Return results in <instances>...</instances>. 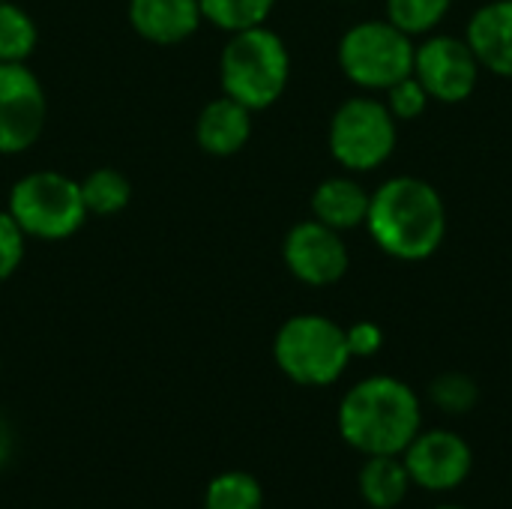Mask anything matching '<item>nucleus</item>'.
Returning a JSON list of instances; mask_svg holds the SVG:
<instances>
[{"mask_svg":"<svg viewBox=\"0 0 512 509\" xmlns=\"http://www.w3.org/2000/svg\"><path fill=\"white\" fill-rule=\"evenodd\" d=\"M9 456H12V429H9V423L0 417V468L9 462Z\"/></svg>","mask_w":512,"mask_h":509,"instance_id":"obj_26","label":"nucleus"},{"mask_svg":"<svg viewBox=\"0 0 512 509\" xmlns=\"http://www.w3.org/2000/svg\"><path fill=\"white\" fill-rule=\"evenodd\" d=\"M291 81V51L285 39L267 24L228 33L219 54L222 93L249 111L273 108Z\"/></svg>","mask_w":512,"mask_h":509,"instance_id":"obj_3","label":"nucleus"},{"mask_svg":"<svg viewBox=\"0 0 512 509\" xmlns=\"http://www.w3.org/2000/svg\"><path fill=\"white\" fill-rule=\"evenodd\" d=\"M24 255H27V234L9 216V210H0V282L18 273Z\"/></svg>","mask_w":512,"mask_h":509,"instance_id":"obj_24","label":"nucleus"},{"mask_svg":"<svg viewBox=\"0 0 512 509\" xmlns=\"http://www.w3.org/2000/svg\"><path fill=\"white\" fill-rule=\"evenodd\" d=\"M399 144V120L372 93L348 96L327 123V150L348 174H369L390 162Z\"/></svg>","mask_w":512,"mask_h":509,"instance_id":"obj_6","label":"nucleus"},{"mask_svg":"<svg viewBox=\"0 0 512 509\" xmlns=\"http://www.w3.org/2000/svg\"><path fill=\"white\" fill-rule=\"evenodd\" d=\"M198 3L207 24H213L222 33H237L267 24L279 0H198Z\"/></svg>","mask_w":512,"mask_h":509,"instance_id":"obj_20","label":"nucleus"},{"mask_svg":"<svg viewBox=\"0 0 512 509\" xmlns=\"http://www.w3.org/2000/svg\"><path fill=\"white\" fill-rule=\"evenodd\" d=\"M282 261L297 282L309 288H327L345 279L351 252L342 240V231H333L318 219H303L288 228L282 240Z\"/></svg>","mask_w":512,"mask_h":509,"instance_id":"obj_10","label":"nucleus"},{"mask_svg":"<svg viewBox=\"0 0 512 509\" xmlns=\"http://www.w3.org/2000/svg\"><path fill=\"white\" fill-rule=\"evenodd\" d=\"M360 498L372 509H396L411 492V477L402 456H366L357 477Z\"/></svg>","mask_w":512,"mask_h":509,"instance_id":"obj_16","label":"nucleus"},{"mask_svg":"<svg viewBox=\"0 0 512 509\" xmlns=\"http://www.w3.org/2000/svg\"><path fill=\"white\" fill-rule=\"evenodd\" d=\"M273 360L279 372L300 387H330L348 372L354 357L342 324L318 312H303L291 315L276 330Z\"/></svg>","mask_w":512,"mask_h":509,"instance_id":"obj_4","label":"nucleus"},{"mask_svg":"<svg viewBox=\"0 0 512 509\" xmlns=\"http://www.w3.org/2000/svg\"><path fill=\"white\" fill-rule=\"evenodd\" d=\"M480 60L465 36L429 33L414 48V78L423 84L432 102L459 105L474 96L480 84Z\"/></svg>","mask_w":512,"mask_h":509,"instance_id":"obj_8","label":"nucleus"},{"mask_svg":"<svg viewBox=\"0 0 512 509\" xmlns=\"http://www.w3.org/2000/svg\"><path fill=\"white\" fill-rule=\"evenodd\" d=\"M348 336V351L351 357H375L384 345V333L372 321H357L345 330Z\"/></svg>","mask_w":512,"mask_h":509,"instance_id":"obj_25","label":"nucleus"},{"mask_svg":"<svg viewBox=\"0 0 512 509\" xmlns=\"http://www.w3.org/2000/svg\"><path fill=\"white\" fill-rule=\"evenodd\" d=\"M480 66L498 78H512V0H489L477 6L465 27Z\"/></svg>","mask_w":512,"mask_h":509,"instance_id":"obj_13","label":"nucleus"},{"mask_svg":"<svg viewBox=\"0 0 512 509\" xmlns=\"http://www.w3.org/2000/svg\"><path fill=\"white\" fill-rule=\"evenodd\" d=\"M48 96L27 63H0V156H21L42 138Z\"/></svg>","mask_w":512,"mask_h":509,"instance_id":"obj_9","label":"nucleus"},{"mask_svg":"<svg viewBox=\"0 0 512 509\" xmlns=\"http://www.w3.org/2000/svg\"><path fill=\"white\" fill-rule=\"evenodd\" d=\"M126 18L135 36L165 48L183 45L204 24L198 0H129Z\"/></svg>","mask_w":512,"mask_h":509,"instance_id":"obj_12","label":"nucleus"},{"mask_svg":"<svg viewBox=\"0 0 512 509\" xmlns=\"http://www.w3.org/2000/svg\"><path fill=\"white\" fill-rule=\"evenodd\" d=\"M435 509H465V507H459V504H444V507H435Z\"/></svg>","mask_w":512,"mask_h":509,"instance_id":"obj_27","label":"nucleus"},{"mask_svg":"<svg viewBox=\"0 0 512 509\" xmlns=\"http://www.w3.org/2000/svg\"><path fill=\"white\" fill-rule=\"evenodd\" d=\"M384 102H387V108L393 111V117H396L399 123H408V120L423 117L432 99H429V93L423 90V84H420L414 75H408V78H402L399 84H393L390 90H384Z\"/></svg>","mask_w":512,"mask_h":509,"instance_id":"obj_23","label":"nucleus"},{"mask_svg":"<svg viewBox=\"0 0 512 509\" xmlns=\"http://www.w3.org/2000/svg\"><path fill=\"white\" fill-rule=\"evenodd\" d=\"M429 399L438 411H444L450 417H462L477 408L480 390H477L474 378H468L462 372H447L429 384Z\"/></svg>","mask_w":512,"mask_h":509,"instance_id":"obj_22","label":"nucleus"},{"mask_svg":"<svg viewBox=\"0 0 512 509\" xmlns=\"http://www.w3.org/2000/svg\"><path fill=\"white\" fill-rule=\"evenodd\" d=\"M336 426L342 441L363 456H402L423 429V405L405 381L372 375L342 396Z\"/></svg>","mask_w":512,"mask_h":509,"instance_id":"obj_2","label":"nucleus"},{"mask_svg":"<svg viewBox=\"0 0 512 509\" xmlns=\"http://www.w3.org/2000/svg\"><path fill=\"white\" fill-rule=\"evenodd\" d=\"M414 48L417 42L387 18H366L342 33L336 60L351 84L369 93H384L414 75Z\"/></svg>","mask_w":512,"mask_h":509,"instance_id":"obj_7","label":"nucleus"},{"mask_svg":"<svg viewBox=\"0 0 512 509\" xmlns=\"http://www.w3.org/2000/svg\"><path fill=\"white\" fill-rule=\"evenodd\" d=\"M252 114L225 93L210 99L195 117V144L213 159L237 156L252 138Z\"/></svg>","mask_w":512,"mask_h":509,"instance_id":"obj_14","label":"nucleus"},{"mask_svg":"<svg viewBox=\"0 0 512 509\" xmlns=\"http://www.w3.org/2000/svg\"><path fill=\"white\" fill-rule=\"evenodd\" d=\"M39 45L33 15L15 0H0V63H27Z\"/></svg>","mask_w":512,"mask_h":509,"instance_id":"obj_18","label":"nucleus"},{"mask_svg":"<svg viewBox=\"0 0 512 509\" xmlns=\"http://www.w3.org/2000/svg\"><path fill=\"white\" fill-rule=\"evenodd\" d=\"M363 228L384 255L405 264L426 261L447 237L444 195L423 177L396 174L372 192Z\"/></svg>","mask_w":512,"mask_h":509,"instance_id":"obj_1","label":"nucleus"},{"mask_svg":"<svg viewBox=\"0 0 512 509\" xmlns=\"http://www.w3.org/2000/svg\"><path fill=\"white\" fill-rule=\"evenodd\" d=\"M78 183H81V198H84L87 216L108 219V216L123 213L132 201V183L120 168H111V165L93 168Z\"/></svg>","mask_w":512,"mask_h":509,"instance_id":"obj_17","label":"nucleus"},{"mask_svg":"<svg viewBox=\"0 0 512 509\" xmlns=\"http://www.w3.org/2000/svg\"><path fill=\"white\" fill-rule=\"evenodd\" d=\"M402 462L414 486L426 492H453L471 477L474 453L453 429H420L405 447Z\"/></svg>","mask_w":512,"mask_h":509,"instance_id":"obj_11","label":"nucleus"},{"mask_svg":"<svg viewBox=\"0 0 512 509\" xmlns=\"http://www.w3.org/2000/svg\"><path fill=\"white\" fill-rule=\"evenodd\" d=\"M6 210L27 234V240L42 243L69 240L90 219L81 198V183L54 168L21 174L9 189Z\"/></svg>","mask_w":512,"mask_h":509,"instance_id":"obj_5","label":"nucleus"},{"mask_svg":"<svg viewBox=\"0 0 512 509\" xmlns=\"http://www.w3.org/2000/svg\"><path fill=\"white\" fill-rule=\"evenodd\" d=\"M456 0H384V18L411 39L435 33Z\"/></svg>","mask_w":512,"mask_h":509,"instance_id":"obj_19","label":"nucleus"},{"mask_svg":"<svg viewBox=\"0 0 512 509\" xmlns=\"http://www.w3.org/2000/svg\"><path fill=\"white\" fill-rule=\"evenodd\" d=\"M204 509H264V489L246 471H225L207 483Z\"/></svg>","mask_w":512,"mask_h":509,"instance_id":"obj_21","label":"nucleus"},{"mask_svg":"<svg viewBox=\"0 0 512 509\" xmlns=\"http://www.w3.org/2000/svg\"><path fill=\"white\" fill-rule=\"evenodd\" d=\"M369 198L372 192L351 174H336L327 177L315 186L309 207H312V219L324 222L333 231H354L366 225V213H369Z\"/></svg>","mask_w":512,"mask_h":509,"instance_id":"obj_15","label":"nucleus"}]
</instances>
